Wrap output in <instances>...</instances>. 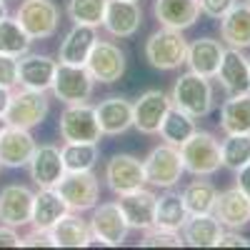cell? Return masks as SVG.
<instances>
[{
	"instance_id": "cell-1",
	"label": "cell",
	"mask_w": 250,
	"mask_h": 250,
	"mask_svg": "<svg viewBox=\"0 0 250 250\" xmlns=\"http://www.w3.org/2000/svg\"><path fill=\"white\" fill-rule=\"evenodd\" d=\"M170 103L183 113L193 115L195 120L210 115L215 108V93H213V83L210 78L198 75L193 70L180 73V78L173 83L170 90Z\"/></svg>"
},
{
	"instance_id": "cell-2",
	"label": "cell",
	"mask_w": 250,
	"mask_h": 250,
	"mask_svg": "<svg viewBox=\"0 0 250 250\" xmlns=\"http://www.w3.org/2000/svg\"><path fill=\"white\" fill-rule=\"evenodd\" d=\"M180 158L183 165L190 175H215L223 168V155H220V140L208 133V130H195L190 138H188L180 145Z\"/></svg>"
},
{
	"instance_id": "cell-3",
	"label": "cell",
	"mask_w": 250,
	"mask_h": 250,
	"mask_svg": "<svg viewBox=\"0 0 250 250\" xmlns=\"http://www.w3.org/2000/svg\"><path fill=\"white\" fill-rule=\"evenodd\" d=\"M185 53H188V40L183 30L175 28H163L155 30L145 40V60L155 70H178L185 65Z\"/></svg>"
},
{
	"instance_id": "cell-4",
	"label": "cell",
	"mask_w": 250,
	"mask_h": 250,
	"mask_svg": "<svg viewBox=\"0 0 250 250\" xmlns=\"http://www.w3.org/2000/svg\"><path fill=\"white\" fill-rule=\"evenodd\" d=\"M60 138L65 143H100L103 130L95 115V105L90 103H73L65 105L58 120Z\"/></svg>"
},
{
	"instance_id": "cell-5",
	"label": "cell",
	"mask_w": 250,
	"mask_h": 250,
	"mask_svg": "<svg viewBox=\"0 0 250 250\" xmlns=\"http://www.w3.org/2000/svg\"><path fill=\"white\" fill-rule=\"evenodd\" d=\"M143 165H145V180L153 188H160V190L175 188L185 173L180 148H175L170 143H163L158 148H153L148 158L143 160Z\"/></svg>"
},
{
	"instance_id": "cell-6",
	"label": "cell",
	"mask_w": 250,
	"mask_h": 250,
	"mask_svg": "<svg viewBox=\"0 0 250 250\" xmlns=\"http://www.w3.org/2000/svg\"><path fill=\"white\" fill-rule=\"evenodd\" d=\"M93 90H95V78L90 75V70L85 65L58 62L50 93L60 103H65V105H73V103H88L93 98Z\"/></svg>"
},
{
	"instance_id": "cell-7",
	"label": "cell",
	"mask_w": 250,
	"mask_h": 250,
	"mask_svg": "<svg viewBox=\"0 0 250 250\" xmlns=\"http://www.w3.org/2000/svg\"><path fill=\"white\" fill-rule=\"evenodd\" d=\"M15 20L30 40H48L58 33L60 10L53 0H23L15 10Z\"/></svg>"
},
{
	"instance_id": "cell-8",
	"label": "cell",
	"mask_w": 250,
	"mask_h": 250,
	"mask_svg": "<svg viewBox=\"0 0 250 250\" xmlns=\"http://www.w3.org/2000/svg\"><path fill=\"white\" fill-rule=\"evenodd\" d=\"M55 188L62 195V200L68 203L70 213L90 210L98 205L100 198V180L93 170H68Z\"/></svg>"
},
{
	"instance_id": "cell-9",
	"label": "cell",
	"mask_w": 250,
	"mask_h": 250,
	"mask_svg": "<svg viewBox=\"0 0 250 250\" xmlns=\"http://www.w3.org/2000/svg\"><path fill=\"white\" fill-rule=\"evenodd\" d=\"M48 110H50V100H48L45 90L20 88V90H13L5 120H8V125H18V128L33 130L35 125H40L48 118Z\"/></svg>"
},
{
	"instance_id": "cell-10",
	"label": "cell",
	"mask_w": 250,
	"mask_h": 250,
	"mask_svg": "<svg viewBox=\"0 0 250 250\" xmlns=\"http://www.w3.org/2000/svg\"><path fill=\"white\" fill-rule=\"evenodd\" d=\"M173 108L170 93L165 90H145L133 103V128L143 135H158L160 125Z\"/></svg>"
},
{
	"instance_id": "cell-11",
	"label": "cell",
	"mask_w": 250,
	"mask_h": 250,
	"mask_svg": "<svg viewBox=\"0 0 250 250\" xmlns=\"http://www.w3.org/2000/svg\"><path fill=\"white\" fill-rule=\"evenodd\" d=\"M85 68L90 70V75L95 78V83H103V85H113L125 75V68H128V60H125V53L115 45L108 43V40H98L93 45Z\"/></svg>"
},
{
	"instance_id": "cell-12",
	"label": "cell",
	"mask_w": 250,
	"mask_h": 250,
	"mask_svg": "<svg viewBox=\"0 0 250 250\" xmlns=\"http://www.w3.org/2000/svg\"><path fill=\"white\" fill-rule=\"evenodd\" d=\"M105 183L115 195L138 190L145 183V165L143 160H138L135 155L128 153H115L108 163H105Z\"/></svg>"
},
{
	"instance_id": "cell-13",
	"label": "cell",
	"mask_w": 250,
	"mask_h": 250,
	"mask_svg": "<svg viewBox=\"0 0 250 250\" xmlns=\"http://www.w3.org/2000/svg\"><path fill=\"white\" fill-rule=\"evenodd\" d=\"M90 235H95L98 240L105 243V248H115L123 245L125 238L130 233V225L125 220L123 210L118 208V203H103L93 208V218H90Z\"/></svg>"
},
{
	"instance_id": "cell-14",
	"label": "cell",
	"mask_w": 250,
	"mask_h": 250,
	"mask_svg": "<svg viewBox=\"0 0 250 250\" xmlns=\"http://www.w3.org/2000/svg\"><path fill=\"white\" fill-rule=\"evenodd\" d=\"M38 143L28 128L5 125L0 133V165L3 168H28Z\"/></svg>"
},
{
	"instance_id": "cell-15",
	"label": "cell",
	"mask_w": 250,
	"mask_h": 250,
	"mask_svg": "<svg viewBox=\"0 0 250 250\" xmlns=\"http://www.w3.org/2000/svg\"><path fill=\"white\" fill-rule=\"evenodd\" d=\"M58 70V60L40 53H25L18 58V85L30 90H50L53 78Z\"/></svg>"
},
{
	"instance_id": "cell-16",
	"label": "cell",
	"mask_w": 250,
	"mask_h": 250,
	"mask_svg": "<svg viewBox=\"0 0 250 250\" xmlns=\"http://www.w3.org/2000/svg\"><path fill=\"white\" fill-rule=\"evenodd\" d=\"M28 173H30V180L38 185V188H55L62 175H65V163H62V153L55 145L45 143V145H38L30 163H28Z\"/></svg>"
},
{
	"instance_id": "cell-17",
	"label": "cell",
	"mask_w": 250,
	"mask_h": 250,
	"mask_svg": "<svg viewBox=\"0 0 250 250\" xmlns=\"http://www.w3.org/2000/svg\"><path fill=\"white\" fill-rule=\"evenodd\" d=\"M33 198L35 193L28 185H5L0 190V223L10 228H23L33 215Z\"/></svg>"
},
{
	"instance_id": "cell-18",
	"label": "cell",
	"mask_w": 250,
	"mask_h": 250,
	"mask_svg": "<svg viewBox=\"0 0 250 250\" xmlns=\"http://www.w3.org/2000/svg\"><path fill=\"white\" fill-rule=\"evenodd\" d=\"M155 200H158V195L153 190L138 188V190L118 195L115 203L123 210L125 220H128L130 230H148V228L155 225Z\"/></svg>"
},
{
	"instance_id": "cell-19",
	"label": "cell",
	"mask_w": 250,
	"mask_h": 250,
	"mask_svg": "<svg viewBox=\"0 0 250 250\" xmlns=\"http://www.w3.org/2000/svg\"><path fill=\"white\" fill-rule=\"evenodd\" d=\"M215 78L220 80V88L228 95L250 93V60L238 48H225Z\"/></svg>"
},
{
	"instance_id": "cell-20",
	"label": "cell",
	"mask_w": 250,
	"mask_h": 250,
	"mask_svg": "<svg viewBox=\"0 0 250 250\" xmlns=\"http://www.w3.org/2000/svg\"><path fill=\"white\" fill-rule=\"evenodd\" d=\"M143 25V8L138 0H108L103 28L113 38H133Z\"/></svg>"
},
{
	"instance_id": "cell-21",
	"label": "cell",
	"mask_w": 250,
	"mask_h": 250,
	"mask_svg": "<svg viewBox=\"0 0 250 250\" xmlns=\"http://www.w3.org/2000/svg\"><path fill=\"white\" fill-rule=\"evenodd\" d=\"M213 215L228 230H243L250 223V198L238 185L228 188V190H220L215 198V205H213Z\"/></svg>"
},
{
	"instance_id": "cell-22",
	"label": "cell",
	"mask_w": 250,
	"mask_h": 250,
	"mask_svg": "<svg viewBox=\"0 0 250 250\" xmlns=\"http://www.w3.org/2000/svg\"><path fill=\"white\" fill-rule=\"evenodd\" d=\"M223 40L215 38H198L193 43H188V53H185V65L188 70H193L198 75L205 78H215L218 68H220V60H223Z\"/></svg>"
},
{
	"instance_id": "cell-23",
	"label": "cell",
	"mask_w": 250,
	"mask_h": 250,
	"mask_svg": "<svg viewBox=\"0 0 250 250\" xmlns=\"http://www.w3.org/2000/svg\"><path fill=\"white\" fill-rule=\"evenodd\" d=\"M95 115L103 135H123L133 128V103L120 95H110L95 105Z\"/></svg>"
},
{
	"instance_id": "cell-24",
	"label": "cell",
	"mask_w": 250,
	"mask_h": 250,
	"mask_svg": "<svg viewBox=\"0 0 250 250\" xmlns=\"http://www.w3.org/2000/svg\"><path fill=\"white\" fill-rule=\"evenodd\" d=\"M70 213L68 203L62 200V195L58 193V188H38V193L33 198V215H30V225L35 230H50V228Z\"/></svg>"
},
{
	"instance_id": "cell-25",
	"label": "cell",
	"mask_w": 250,
	"mask_h": 250,
	"mask_svg": "<svg viewBox=\"0 0 250 250\" xmlns=\"http://www.w3.org/2000/svg\"><path fill=\"white\" fill-rule=\"evenodd\" d=\"M153 15L163 28L188 30L198 23L200 18V3L198 0H155Z\"/></svg>"
},
{
	"instance_id": "cell-26",
	"label": "cell",
	"mask_w": 250,
	"mask_h": 250,
	"mask_svg": "<svg viewBox=\"0 0 250 250\" xmlns=\"http://www.w3.org/2000/svg\"><path fill=\"white\" fill-rule=\"evenodd\" d=\"M98 43V28L90 25H73L62 43L58 48V62H68V65H85V60Z\"/></svg>"
},
{
	"instance_id": "cell-27",
	"label": "cell",
	"mask_w": 250,
	"mask_h": 250,
	"mask_svg": "<svg viewBox=\"0 0 250 250\" xmlns=\"http://www.w3.org/2000/svg\"><path fill=\"white\" fill-rule=\"evenodd\" d=\"M220 40L228 48H250V3H235L220 18Z\"/></svg>"
},
{
	"instance_id": "cell-28",
	"label": "cell",
	"mask_w": 250,
	"mask_h": 250,
	"mask_svg": "<svg viewBox=\"0 0 250 250\" xmlns=\"http://www.w3.org/2000/svg\"><path fill=\"white\" fill-rule=\"evenodd\" d=\"M180 235H183L185 245H190V248H218V240L223 235V225L213 213L188 215V220L180 228Z\"/></svg>"
},
{
	"instance_id": "cell-29",
	"label": "cell",
	"mask_w": 250,
	"mask_h": 250,
	"mask_svg": "<svg viewBox=\"0 0 250 250\" xmlns=\"http://www.w3.org/2000/svg\"><path fill=\"white\" fill-rule=\"evenodd\" d=\"M220 130L225 135H250V93L228 95L220 105Z\"/></svg>"
},
{
	"instance_id": "cell-30",
	"label": "cell",
	"mask_w": 250,
	"mask_h": 250,
	"mask_svg": "<svg viewBox=\"0 0 250 250\" xmlns=\"http://www.w3.org/2000/svg\"><path fill=\"white\" fill-rule=\"evenodd\" d=\"M185 220H188V208H185V200L180 193L168 188L163 195H158V200H155V225L158 228L180 230Z\"/></svg>"
},
{
	"instance_id": "cell-31",
	"label": "cell",
	"mask_w": 250,
	"mask_h": 250,
	"mask_svg": "<svg viewBox=\"0 0 250 250\" xmlns=\"http://www.w3.org/2000/svg\"><path fill=\"white\" fill-rule=\"evenodd\" d=\"M50 238L55 248H85L90 238V225L80 220L78 215L68 213L50 228Z\"/></svg>"
},
{
	"instance_id": "cell-32",
	"label": "cell",
	"mask_w": 250,
	"mask_h": 250,
	"mask_svg": "<svg viewBox=\"0 0 250 250\" xmlns=\"http://www.w3.org/2000/svg\"><path fill=\"white\" fill-rule=\"evenodd\" d=\"M183 200L188 208V215H203V213H213V205L218 198V188L210 180H203L198 175V180L188 183L183 188Z\"/></svg>"
},
{
	"instance_id": "cell-33",
	"label": "cell",
	"mask_w": 250,
	"mask_h": 250,
	"mask_svg": "<svg viewBox=\"0 0 250 250\" xmlns=\"http://www.w3.org/2000/svg\"><path fill=\"white\" fill-rule=\"evenodd\" d=\"M195 130H198L195 118L188 115V113H183L180 108L173 105V108L168 110V115H165L158 135L163 138V143H170V145H175V148H180V145L190 138Z\"/></svg>"
},
{
	"instance_id": "cell-34",
	"label": "cell",
	"mask_w": 250,
	"mask_h": 250,
	"mask_svg": "<svg viewBox=\"0 0 250 250\" xmlns=\"http://www.w3.org/2000/svg\"><path fill=\"white\" fill-rule=\"evenodd\" d=\"M108 10V0H68L65 13L73 25H103V18Z\"/></svg>"
},
{
	"instance_id": "cell-35",
	"label": "cell",
	"mask_w": 250,
	"mask_h": 250,
	"mask_svg": "<svg viewBox=\"0 0 250 250\" xmlns=\"http://www.w3.org/2000/svg\"><path fill=\"white\" fill-rule=\"evenodd\" d=\"M30 35L20 28V23L15 18H3L0 20V53H5V55H25L30 50Z\"/></svg>"
},
{
	"instance_id": "cell-36",
	"label": "cell",
	"mask_w": 250,
	"mask_h": 250,
	"mask_svg": "<svg viewBox=\"0 0 250 250\" xmlns=\"http://www.w3.org/2000/svg\"><path fill=\"white\" fill-rule=\"evenodd\" d=\"M65 170H93L100 158L98 143H65L60 148Z\"/></svg>"
},
{
	"instance_id": "cell-37",
	"label": "cell",
	"mask_w": 250,
	"mask_h": 250,
	"mask_svg": "<svg viewBox=\"0 0 250 250\" xmlns=\"http://www.w3.org/2000/svg\"><path fill=\"white\" fill-rule=\"evenodd\" d=\"M220 155H223V168L228 170H243L250 163V135H225L220 143Z\"/></svg>"
},
{
	"instance_id": "cell-38",
	"label": "cell",
	"mask_w": 250,
	"mask_h": 250,
	"mask_svg": "<svg viewBox=\"0 0 250 250\" xmlns=\"http://www.w3.org/2000/svg\"><path fill=\"white\" fill-rule=\"evenodd\" d=\"M143 240H140V248H183L185 240L180 235V230H168V228H148L143 230Z\"/></svg>"
},
{
	"instance_id": "cell-39",
	"label": "cell",
	"mask_w": 250,
	"mask_h": 250,
	"mask_svg": "<svg viewBox=\"0 0 250 250\" xmlns=\"http://www.w3.org/2000/svg\"><path fill=\"white\" fill-rule=\"evenodd\" d=\"M0 85H5L10 90L18 85V58L15 55L0 53Z\"/></svg>"
},
{
	"instance_id": "cell-40",
	"label": "cell",
	"mask_w": 250,
	"mask_h": 250,
	"mask_svg": "<svg viewBox=\"0 0 250 250\" xmlns=\"http://www.w3.org/2000/svg\"><path fill=\"white\" fill-rule=\"evenodd\" d=\"M200 3V13L208 15V18H213V20H220L228 10H230L238 0H198Z\"/></svg>"
},
{
	"instance_id": "cell-41",
	"label": "cell",
	"mask_w": 250,
	"mask_h": 250,
	"mask_svg": "<svg viewBox=\"0 0 250 250\" xmlns=\"http://www.w3.org/2000/svg\"><path fill=\"white\" fill-rule=\"evenodd\" d=\"M20 248H55L53 238H50V230H33L28 235L20 238Z\"/></svg>"
},
{
	"instance_id": "cell-42",
	"label": "cell",
	"mask_w": 250,
	"mask_h": 250,
	"mask_svg": "<svg viewBox=\"0 0 250 250\" xmlns=\"http://www.w3.org/2000/svg\"><path fill=\"white\" fill-rule=\"evenodd\" d=\"M218 248H250V240L245 235H240L238 230H223L220 240H218Z\"/></svg>"
},
{
	"instance_id": "cell-43",
	"label": "cell",
	"mask_w": 250,
	"mask_h": 250,
	"mask_svg": "<svg viewBox=\"0 0 250 250\" xmlns=\"http://www.w3.org/2000/svg\"><path fill=\"white\" fill-rule=\"evenodd\" d=\"M0 248H20V235L15 233V228L0 223Z\"/></svg>"
},
{
	"instance_id": "cell-44",
	"label": "cell",
	"mask_w": 250,
	"mask_h": 250,
	"mask_svg": "<svg viewBox=\"0 0 250 250\" xmlns=\"http://www.w3.org/2000/svg\"><path fill=\"white\" fill-rule=\"evenodd\" d=\"M235 185L240 188V190L250 198V163L245 165L243 170H238V180H235Z\"/></svg>"
},
{
	"instance_id": "cell-45",
	"label": "cell",
	"mask_w": 250,
	"mask_h": 250,
	"mask_svg": "<svg viewBox=\"0 0 250 250\" xmlns=\"http://www.w3.org/2000/svg\"><path fill=\"white\" fill-rule=\"evenodd\" d=\"M10 98H13V90L5 88V85H0V118H5L8 105H10Z\"/></svg>"
},
{
	"instance_id": "cell-46",
	"label": "cell",
	"mask_w": 250,
	"mask_h": 250,
	"mask_svg": "<svg viewBox=\"0 0 250 250\" xmlns=\"http://www.w3.org/2000/svg\"><path fill=\"white\" fill-rule=\"evenodd\" d=\"M8 18V0H0V20Z\"/></svg>"
},
{
	"instance_id": "cell-47",
	"label": "cell",
	"mask_w": 250,
	"mask_h": 250,
	"mask_svg": "<svg viewBox=\"0 0 250 250\" xmlns=\"http://www.w3.org/2000/svg\"><path fill=\"white\" fill-rule=\"evenodd\" d=\"M5 125H8V120H5V118H0V133H3V128H5Z\"/></svg>"
},
{
	"instance_id": "cell-48",
	"label": "cell",
	"mask_w": 250,
	"mask_h": 250,
	"mask_svg": "<svg viewBox=\"0 0 250 250\" xmlns=\"http://www.w3.org/2000/svg\"><path fill=\"white\" fill-rule=\"evenodd\" d=\"M245 3H250V0H245Z\"/></svg>"
},
{
	"instance_id": "cell-49",
	"label": "cell",
	"mask_w": 250,
	"mask_h": 250,
	"mask_svg": "<svg viewBox=\"0 0 250 250\" xmlns=\"http://www.w3.org/2000/svg\"><path fill=\"white\" fill-rule=\"evenodd\" d=\"M0 168H3V165H0Z\"/></svg>"
}]
</instances>
